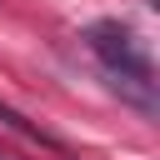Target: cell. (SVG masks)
<instances>
[{
	"mask_svg": "<svg viewBox=\"0 0 160 160\" xmlns=\"http://www.w3.org/2000/svg\"><path fill=\"white\" fill-rule=\"evenodd\" d=\"M0 160H5V155H0Z\"/></svg>",
	"mask_w": 160,
	"mask_h": 160,
	"instance_id": "3",
	"label": "cell"
},
{
	"mask_svg": "<svg viewBox=\"0 0 160 160\" xmlns=\"http://www.w3.org/2000/svg\"><path fill=\"white\" fill-rule=\"evenodd\" d=\"M85 45L95 50V60L105 65V75L115 80V90L140 105L145 115H155V65L145 55V45L120 25V20H95L85 30Z\"/></svg>",
	"mask_w": 160,
	"mask_h": 160,
	"instance_id": "1",
	"label": "cell"
},
{
	"mask_svg": "<svg viewBox=\"0 0 160 160\" xmlns=\"http://www.w3.org/2000/svg\"><path fill=\"white\" fill-rule=\"evenodd\" d=\"M0 120H5V125H10V130H20V135H25V140H35V145H50V150H55V145H60V140H55V135H50V130H40V125H30V120H25V115H15V110H10V105H0Z\"/></svg>",
	"mask_w": 160,
	"mask_h": 160,
	"instance_id": "2",
	"label": "cell"
}]
</instances>
